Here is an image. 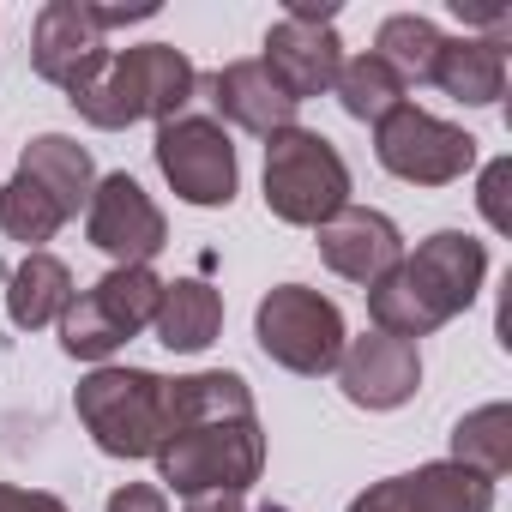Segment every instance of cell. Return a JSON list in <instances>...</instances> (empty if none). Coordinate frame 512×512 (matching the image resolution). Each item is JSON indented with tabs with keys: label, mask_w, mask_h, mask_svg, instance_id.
<instances>
[{
	"label": "cell",
	"mask_w": 512,
	"mask_h": 512,
	"mask_svg": "<svg viewBox=\"0 0 512 512\" xmlns=\"http://www.w3.org/2000/svg\"><path fill=\"white\" fill-rule=\"evenodd\" d=\"M506 187H512V157H494L488 169H482V217L494 223V229H512V211H506Z\"/></svg>",
	"instance_id": "25"
},
{
	"label": "cell",
	"mask_w": 512,
	"mask_h": 512,
	"mask_svg": "<svg viewBox=\"0 0 512 512\" xmlns=\"http://www.w3.org/2000/svg\"><path fill=\"white\" fill-rule=\"evenodd\" d=\"M440 43H446V37L434 31V19H422V13H392V19L380 25V37H374V55H380L404 85H428Z\"/></svg>",
	"instance_id": "23"
},
{
	"label": "cell",
	"mask_w": 512,
	"mask_h": 512,
	"mask_svg": "<svg viewBox=\"0 0 512 512\" xmlns=\"http://www.w3.org/2000/svg\"><path fill=\"white\" fill-rule=\"evenodd\" d=\"M205 91H211V109H217L223 121H235L241 133L272 139V133L296 127V103L278 91V79H272L260 61H229V67H217V73L205 79Z\"/></svg>",
	"instance_id": "16"
},
{
	"label": "cell",
	"mask_w": 512,
	"mask_h": 512,
	"mask_svg": "<svg viewBox=\"0 0 512 512\" xmlns=\"http://www.w3.org/2000/svg\"><path fill=\"white\" fill-rule=\"evenodd\" d=\"M163 482L187 500V494H247L266 470V434H260V410L241 374L211 368V374H187L175 380V428L157 452Z\"/></svg>",
	"instance_id": "1"
},
{
	"label": "cell",
	"mask_w": 512,
	"mask_h": 512,
	"mask_svg": "<svg viewBox=\"0 0 512 512\" xmlns=\"http://www.w3.org/2000/svg\"><path fill=\"white\" fill-rule=\"evenodd\" d=\"M332 91H338L344 115H350V121H368V127H380L398 103H410V97H404L410 85H404V79H398V73H392L374 49H368V55H356V61H344Z\"/></svg>",
	"instance_id": "21"
},
{
	"label": "cell",
	"mask_w": 512,
	"mask_h": 512,
	"mask_svg": "<svg viewBox=\"0 0 512 512\" xmlns=\"http://www.w3.org/2000/svg\"><path fill=\"white\" fill-rule=\"evenodd\" d=\"M320 260L338 272V278H350V284H380L398 260H404V235H398V223L386 217V211H374V205H344V211H332L326 223H320Z\"/></svg>",
	"instance_id": "15"
},
{
	"label": "cell",
	"mask_w": 512,
	"mask_h": 512,
	"mask_svg": "<svg viewBox=\"0 0 512 512\" xmlns=\"http://www.w3.org/2000/svg\"><path fill=\"white\" fill-rule=\"evenodd\" d=\"M284 19H338V7H326V0H320V7H314V0H290Z\"/></svg>",
	"instance_id": "29"
},
{
	"label": "cell",
	"mask_w": 512,
	"mask_h": 512,
	"mask_svg": "<svg viewBox=\"0 0 512 512\" xmlns=\"http://www.w3.org/2000/svg\"><path fill=\"white\" fill-rule=\"evenodd\" d=\"M73 404L109 458H157L175 428V380L151 368H97L79 380Z\"/></svg>",
	"instance_id": "4"
},
{
	"label": "cell",
	"mask_w": 512,
	"mask_h": 512,
	"mask_svg": "<svg viewBox=\"0 0 512 512\" xmlns=\"http://www.w3.org/2000/svg\"><path fill=\"white\" fill-rule=\"evenodd\" d=\"M482 278H488V247L464 229H440L416 253H404L380 284H368L374 332L416 344V338L440 332L446 320H458L476 302Z\"/></svg>",
	"instance_id": "2"
},
{
	"label": "cell",
	"mask_w": 512,
	"mask_h": 512,
	"mask_svg": "<svg viewBox=\"0 0 512 512\" xmlns=\"http://www.w3.org/2000/svg\"><path fill=\"white\" fill-rule=\"evenodd\" d=\"M374 157L398 175V181H416V187H446L458 181L470 163H476V139L416 103H398L380 127H374Z\"/></svg>",
	"instance_id": "8"
},
{
	"label": "cell",
	"mask_w": 512,
	"mask_h": 512,
	"mask_svg": "<svg viewBox=\"0 0 512 512\" xmlns=\"http://www.w3.org/2000/svg\"><path fill=\"white\" fill-rule=\"evenodd\" d=\"M266 205L284 223L320 229L332 211L350 205V163L314 127H284L266 139Z\"/></svg>",
	"instance_id": "5"
},
{
	"label": "cell",
	"mask_w": 512,
	"mask_h": 512,
	"mask_svg": "<svg viewBox=\"0 0 512 512\" xmlns=\"http://www.w3.org/2000/svg\"><path fill=\"white\" fill-rule=\"evenodd\" d=\"M19 175H31L67 217H79L91 205V187H97V169H91V151L67 133H37L19 157Z\"/></svg>",
	"instance_id": "18"
},
{
	"label": "cell",
	"mask_w": 512,
	"mask_h": 512,
	"mask_svg": "<svg viewBox=\"0 0 512 512\" xmlns=\"http://www.w3.org/2000/svg\"><path fill=\"white\" fill-rule=\"evenodd\" d=\"M0 512H67L55 494H37V488H7L0 482Z\"/></svg>",
	"instance_id": "27"
},
{
	"label": "cell",
	"mask_w": 512,
	"mask_h": 512,
	"mask_svg": "<svg viewBox=\"0 0 512 512\" xmlns=\"http://www.w3.org/2000/svg\"><path fill=\"white\" fill-rule=\"evenodd\" d=\"M73 302V272L55 260V253H25L19 272L7 278V314L13 326L37 332V326H55Z\"/></svg>",
	"instance_id": "20"
},
{
	"label": "cell",
	"mask_w": 512,
	"mask_h": 512,
	"mask_svg": "<svg viewBox=\"0 0 512 512\" xmlns=\"http://www.w3.org/2000/svg\"><path fill=\"white\" fill-rule=\"evenodd\" d=\"M151 326H157V344H163V350L199 356V350L217 344V332H223V296H217L211 284H199V278H175V284H163Z\"/></svg>",
	"instance_id": "19"
},
{
	"label": "cell",
	"mask_w": 512,
	"mask_h": 512,
	"mask_svg": "<svg viewBox=\"0 0 512 512\" xmlns=\"http://www.w3.org/2000/svg\"><path fill=\"white\" fill-rule=\"evenodd\" d=\"M181 506H187V512H247V500H241V494H229V488H211V494H187Z\"/></svg>",
	"instance_id": "28"
},
{
	"label": "cell",
	"mask_w": 512,
	"mask_h": 512,
	"mask_svg": "<svg viewBox=\"0 0 512 512\" xmlns=\"http://www.w3.org/2000/svg\"><path fill=\"white\" fill-rule=\"evenodd\" d=\"M157 169L163 181L187 199V205H229L235 199V181H241V163H235V145L223 133V121L211 115H175L157 127Z\"/></svg>",
	"instance_id": "9"
},
{
	"label": "cell",
	"mask_w": 512,
	"mask_h": 512,
	"mask_svg": "<svg viewBox=\"0 0 512 512\" xmlns=\"http://www.w3.org/2000/svg\"><path fill=\"white\" fill-rule=\"evenodd\" d=\"M428 85H440L452 103H470V109L500 103L506 97V43L500 37H446Z\"/></svg>",
	"instance_id": "17"
},
{
	"label": "cell",
	"mask_w": 512,
	"mask_h": 512,
	"mask_svg": "<svg viewBox=\"0 0 512 512\" xmlns=\"http://www.w3.org/2000/svg\"><path fill=\"white\" fill-rule=\"evenodd\" d=\"M103 512H169V500H163V488H151V482H127V488L109 494Z\"/></svg>",
	"instance_id": "26"
},
{
	"label": "cell",
	"mask_w": 512,
	"mask_h": 512,
	"mask_svg": "<svg viewBox=\"0 0 512 512\" xmlns=\"http://www.w3.org/2000/svg\"><path fill=\"white\" fill-rule=\"evenodd\" d=\"M260 67L278 79V91L302 109L308 97H326L338 85V67H344V43L332 31V19H278L266 31V55Z\"/></svg>",
	"instance_id": "13"
},
{
	"label": "cell",
	"mask_w": 512,
	"mask_h": 512,
	"mask_svg": "<svg viewBox=\"0 0 512 512\" xmlns=\"http://www.w3.org/2000/svg\"><path fill=\"white\" fill-rule=\"evenodd\" d=\"M350 512H494V482L440 458V464H416L404 476L362 488Z\"/></svg>",
	"instance_id": "12"
},
{
	"label": "cell",
	"mask_w": 512,
	"mask_h": 512,
	"mask_svg": "<svg viewBox=\"0 0 512 512\" xmlns=\"http://www.w3.org/2000/svg\"><path fill=\"white\" fill-rule=\"evenodd\" d=\"M61 223H67V211H61L31 175H13L7 187H0V229H7L13 241H25L31 253H37L43 241H55Z\"/></svg>",
	"instance_id": "24"
},
{
	"label": "cell",
	"mask_w": 512,
	"mask_h": 512,
	"mask_svg": "<svg viewBox=\"0 0 512 512\" xmlns=\"http://www.w3.org/2000/svg\"><path fill=\"white\" fill-rule=\"evenodd\" d=\"M85 235L91 247H103L115 266H151L169 247V223L157 211V199L133 181V175H103L91 187L85 205Z\"/></svg>",
	"instance_id": "10"
},
{
	"label": "cell",
	"mask_w": 512,
	"mask_h": 512,
	"mask_svg": "<svg viewBox=\"0 0 512 512\" xmlns=\"http://www.w3.org/2000/svg\"><path fill=\"white\" fill-rule=\"evenodd\" d=\"M338 386H344V398H350L356 410H398V404H410L416 386H422V356H416V344L386 338V332L344 338Z\"/></svg>",
	"instance_id": "14"
},
{
	"label": "cell",
	"mask_w": 512,
	"mask_h": 512,
	"mask_svg": "<svg viewBox=\"0 0 512 512\" xmlns=\"http://www.w3.org/2000/svg\"><path fill=\"white\" fill-rule=\"evenodd\" d=\"M31 67L49 85H61L67 97L97 85V73L109 67V43H103V25L91 19V0H49V7L37 13Z\"/></svg>",
	"instance_id": "11"
},
{
	"label": "cell",
	"mask_w": 512,
	"mask_h": 512,
	"mask_svg": "<svg viewBox=\"0 0 512 512\" xmlns=\"http://www.w3.org/2000/svg\"><path fill=\"white\" fill-rule=\"evenodd\" d=\"M452 464H464V470L500 482V476L512 470V410H506V404L470 410V416L452 428Z\"/></svg>",
	"instance_id": "22"
},
{
	"label": "cell",
	"mask_w": 512,
	"mask_h": 512,
	"mask_svg": "<svg viewBox=\"0 0 512 512\" xmlns=\"http://www.w3.org/2000/svg\"><path fill=\"white\" fill-rule=\"evenodd\" d=\"M253 338L290 374H332L344 356V314L308 284H278L253 314Z\"/></svg>",
	"instance_id": "7"
},
{
	"label": "cell",
	"mask_w": 512,
	"mask_h": 512,
	"mask_svg": "<svg viewBox=\"0 0 512 512\" xmlns=\"http://www.w3.org/2000/svg\"><path fill=\"white\" fill-rule=\"evenodd\" d=\"M157 296H163V278L151 266H115L109 278H97L85 296L67 302V314H61V350L79 356V362L115 356L139 326H151Z\"/></svg>",
	"instance_id": "6"
},
{
	"label": "cell",
	"mask_w": 512,
	"mask_h": 512,
	"mask_svg": "<svg viewBox=\"0 0 512 512\" xmlns=\"http://www.w3.org/2000/svg\"><path fill=\"white\" fill-rule=\"evenodd\" d=\"M193 91H199V73H193V61L181 49L139 43L127 55H109V67L97 73V85H85L73 97V109L91 127H103V133L133 127V121H157L163 127V121H175L193 103Z\"/></svg>",
	"instance_id": "3"
}]
</instances>
